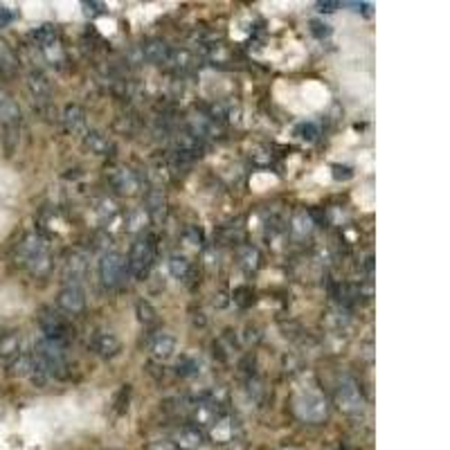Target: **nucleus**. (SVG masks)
<instances>
[{
	"mask_svg": "<svg viewBox=\"0 0 450 450\" xmlns=\"http://www.w3.org/2000/svg\"><path fill=\"white\" fill-rule=\"evenodd\" d=\"M27 90H30V95L34 97L36 102H43L52 93L50 79H47L41 70H32L30 75H27Z\"/></svg>",
	"mask_w": 450,
	"mask_h": 450,
	"instance_id": "nucleus-18",
	"label": "nucleus"
},
{
	"mask_svg": "<svg viewBox=\"0 0 450 450\" xmlns=\"http://www.w3.org/2000/svg\"><path fill=\"white\" fill-rule=\"evenodd\" d=\"M331 169H333V178H335V180H347V178H351V176H354V171H351L349 167H342V165H333Z\"/></svg>",
	"mask_w": 450,
	"mask_h": 450,
	"instance_id": "nucleus-34",
	"label": "nucleus"
},
{
	"mask_svg": "<svg viewBox=\"0 0 450 450\" xmlns=\"http://www.w3.org/2000/svg\"><path fill=\"white\" fill-rule=\"evenodd\" d=\"M10 19H12V16L7 14V10H0V25H5V23L10 21Z\"/></svg>",
	"mask_w": 450,
	"mask_h": 450,
	"instance_id": "nucleus-36",
	"label": "nucleus"
},
{
	"mask_svg": "<svg viewBox=\"0 0 450 450\" xmlns=\"http://www.w3.org/2000/svg\"><path fill=\"white\" fill-rule=\"evenodd\" d=\"M135 315H137V320H140L142 324H146V326L158 322V311H155L146 300H140L135 304Z\"/></svg>",
	"mask_w": 450,
	"mask_h": 450,
	"instance_id": "nucleus-28",
	"label": "nucleus"
},
{
	"mask_svg": "<svg viewBox=\"0 0 450 450\" xmlns=\"http://www.w3.org/2000/svg\"><path fill=\"white\" fill-rule=\"evenodd\" d=\"M167 63L174 65L176 70L185 72V70L194 68L196 59H194V54H192L190 50H171V52H169V59H167Z\"/></svg>",
	"mask_w": 450,
	"mask_h": 450,
	"instance_id": "nucleus-24",
	"label": "nucleus"
},
{
	"mask_svg": "<svg viewBox=\"0 0 450 450\" xmlns=\"http://www.w3.org/2000/svg\"><path fill=\"white\" fill-rule=\"evenodd\" d=\"M151 354L153 358L158 360H169L171 356L176 354V338L171 333H158L155 338L151 340Z\"/></svg>",
	"mask_w": 450,
	"mask_h": 450,
	"instance_id": "nucleus-20",
	"label": "nucleus"
},
{
	"mask_svg": "<svg viewBox=\"0 0 450 450\" xmlns=\"http://www.w3.org/2000/svg\"><path fill=\"white\" fill-rule=\"evenodd\" d=\"M30 38L34 41L36 47H41L43 52H47V50H52V47H56V41H59V32H56V27L50 25V23H45V25H38L36 30H32Z\"/></svg>",
	"mask_w": 450,
	"mask_h": 450,
	"instance_id": "nucleus-19",
	"label": "nucleus"
},
{
	"mask_svg": "<svg viewBox=\"0 0 450 450\" xmlns=\"http://www.w3.org/2000/svg\"><path fill=\"white\" fill-rule=\"evenodd\" d=\"M169 52H171V47L167 45V41H162V38H149V41H144L140 47V56L146 63H167Z\"/></svg>",
	"mask_w": 450,
	"mask_h": 450,
	"instance_id": "nucleus-14",
	"label": "nucleus"
},
{
	"mask_svg": "<svg viewBox=\"0 0 450 450\" xmlns=\"http://www.w3.org/2000/svg\"><path fill=\"white\" fill-rule=\"evenodd\" d=\"M126 232H140L146 227V223H149V214L140 207V210H131L128 214H126Z\"/></svg>",
	"mask_w": 450,
	"mask_h": 450,
	"instance_id": "nucleus-25",
	"label": "nucleus"
},
{
	"mask_svg": "<svg viewBox=\"0 0 450 450\" xmlns=\"http://www.w3.org/2000/svg\"><path fill=\"white\" fill-rule=\"evenodd\" d=\"M199 360L192 358V356H183L178 360V374L180 376H194V374H199Z\"/></svg>",
	"mask_w": 450,
	"mask_h": 450,
	"instance_id": "nucleus-31",
	"label": "nucleus"
},
{
	"mask_svg": "<svg viewBox=\"0 0 450 450\" xmlns=\"http://www.w3.org/2000/svg\"><path fill=\"white\" fill-rule=\"evenodd\" d=\"M65 347L68 345H63V342H59V340L45 338V335H41V338L36 340L32 354L43 363L47 374H50V379H61L63 370L68 367V363H65Z\"/></svg>",
	"mask_w": 450,
	"mask_h": 450,
	"instance_id": "nucleus-2",
	"label": "nucleus"
},
{
	"mask_svg": "<svg viewBox=\"0 0 450 450\" xmlns=\"http://www.w3.org/2000/svg\"><path fill=\"white\" fill-rule=\"evenodd\" d=\"M38 326H41V331H43L45 338L59 340V342H63V345H68V340L75 338L72 324L68 322V317L59 313V311L45 308L43 313L38 315Z\"/></svg>",
	"mask_w": 450,
	"mask_h": 450,
	"instance_id": "nucleus-6",
	"label": "nucleus"
},
{
	"mask_svg": "<svg viewBox=\"0 0 450 450\" xmlns=\"http://www.w3.org/2000/svg\"><path fill=\"white\" fill-rule=\"evenodd\" d=\"M21 117H23L21 106L16 104L12 95H7L0 90V124H3L5 128H14V126L21 124Z\"/></svg>",
	"mask_w": 450,
	"mask_h": 450,
	"instance_id": "nucleus-15",
	"label": "nucleus"
},
{
	"mask_svg": "<svg viewBox=\"0 0 450 450\" xmlns=\"http://www.w3.org/2000/svg\"><path fill=\"white\" fill-rule=\"evenodd\" d=\"M335 7H340V5H338V3H329V0H326V3H317V10H320V12H326V14L335 12Z\"/></svg>",
	"mask_w": 450,
	"mask_h": 450,
	"instance_id": "nucleus-35",
	"label": "nucleus"
},
{
	"mask_svg": "<svg viewBox=\"0 0 450 450\" xmlns=\"http://www.w3.org/2000/svg\"><path fill=\"white\" fill-rule=\"evenodd\" d=\"M61 120H63L65 131L72 133V135H84L86 131H88L86 128V111L81 109L79 104H68V106H65Z\"/></svg>",
	"mask_w": 450,
	"mask_h": 450,
	"instance_id": "nucleus-13",
	"label": "nucleus"
},
{
	"mask_svg": "<svg viewBox=\"0 0 450 450\" xmlns=\"http://www.w3.org/2000/svg\"><path fill=\"white\" fill-rule=\"evenodd\" d=\"M335 405L340 412H345L347 416H358L365 410V398L360 394V387L354 379H342L335 387Z\"/></svg>",
	"mask_w": 450,
	"mask_h": 450,
	"instance_id": "nucleus-4",
	"label": "nucleus"
},
{
	"mask_svg": "<svg viewBox=\"0 0 450 450\" xmlns=\"http://www.w3.org/2000/svg\"><path fill=\"white\" fill-rule=\"evenodd\" d=\"M291 230H293V234H297V236L311 234V230H313V218H311V214H306V212H297V214L293 216Z\"/></svg>",
	"mask_w": 450,
	"mask_h": 450,
	"instance_id": "nucleus-26",
	"label": "nucleus"
},
{
	"mask_svg": "<svg viewBox=\"0 0 450 450\" xmlns=\"http://www.w3.org/2000/svg\"><path fill=\"white\" fill-rule=\"evenodd\" d=\"M153 259H155V248H153L151 239L135 241L133 245H131V252H128V259H126L128 273L133 275L135 280H144L153 266Z\"/></svg>",
	"mask_w": 450,
	"mask_h": 450,
	"instance_id": "nucleus-5",
	"label": "nucleus"
},
{
	"mask_svg": "<svg viewBox=\"0 0 450 450\" xmlns=\"http://www.w3.org/2000/svg\"><path fill=\"white\" fill-rule=\"evenodd\" d=\"M183 236H185V241H187V243H192V245H203V232L199 230V227H194V225L185 227Z\"/></svg>",
	"mask_w": 450,
	"mask_h": 450,
	"instance_id": "nucleus-32",
	"label": "nucleus"
},
{
	"mask_svg": "<svg viewBox=\"0 0 450 450\" xmlns=\"http://www.w3.org/2000/svg\"><path fill=\"white\" fill-rule=\"evenodd\" d=\"M56 306H59L61 313H68V315H79L84 313L86 308V293L81 286L75 284H68L56 293Z\"/></svg>",
	"mask_w": 450,
	"mask_h": 450,
	"instance_id": "nucleus-8",
	"label": "nucleus"
},
{
	"mask_svg": "<svg viewBox=\"0 0 450 450\" xmlns=\"http://www.w3.org/2000/svg\"><path fill=\"white\" fill-rule=\"evenodd\" d=\"M210 437L218 441V444H227L232 437H234V425H232V419L225 414H221L218 419L210 425Z\"/></svg>",
	"mask_w": 450,
	"mask_h": 450,
	"instance_id": "nucleus-21",
	"label": "nucleus"
},
{
	"mask_svg": "<svg viewBox=\"0 0 450 450\" xmlns=\"http://www.w3.org/2000/svg\"><path fill=\"white\" fill-rule=\"evenodd\" d=\"M311 34H313L315 38H324V36L331 34V27L322 21H311Z\"/></svg>",
	"mask_w": 450,
	"mask_h": 450,
	"instance_id": "nucleus-33",
	"label": "nucleus"
},
{
	"mask_svg": "<svg viewBox=\"0 0 450 450\" xmlns=\"http://www.w3.org/2000/svg\"><path fill=\"white\" fill-rule=\"evenodd\" d=\"M90 347H93V351L100 358L111 360V358L120 356L122 342H120V338L113 331H95L93 338H90Z\"/></svg>",
	"mask_w": 450,
	"mask_h": 450,
	"instance_id": "nucleus-10",
	"label": "nucleus"
},
{
	"mask_svg": "<svg viewBox=\"0 0 450 450\" xmlns=\"http://www.w3.org/2000/svg\"><path fill=\"white\" fill-rule=\"evenodd\" d=\"M169 273L176 277V280H187L190 277V273H192V264L187 261L185 257H178V255H174L169 259Z\"/></svg>",
	"mask_w": 450,
	"mask_h": 450,
	"instance_id": "nucleus-27",
	"label": "nucleus"
},
{
	"mask_svg": "<svg viewBox=\"0 0 450 450\" xmlns=\"http://www.w3.org/2000/svg\"><path fill=\"white\" fill-rule=\"evenodd\" d=\"M297 137L300 140H304V142H315L317 140V135H320V128H317L313 122H304V124H300L297 126Z\"/></svg>",
	"mask_w": 450,
	"mask_h": 450,
	"instance_id": "nucleus-30",
	"label": "nucleus"
},
{
	"mask_svg": "<svg viewBox=\"0 0 450 450\" xmlns=\"http://www.w3.org/2000/svg\"><path fill=\"white\" fill-rule=\"evenodd\" d=\"M149 216H155V218H162L167 212V201H165V194L160 190H151L149 194L144 196V207H142Z\"/></svg>",
	"mask_w": 450,
	"mask_h": 450,
	"instance_id": "nucleus-22",
	"label": "nucleus"
},
{
	"mask_svg": "<svg viewBox=\"0 0 450 450\" xmlns=\"http://www.w3.org/2000/svg\"><path fill=\"white\" fill-rule=\"evenodd\" d=\"M88 275V257L84 252H68V257L63 261V277L68 280V284L79 286L86 280Z\"/></svg>",
	"mask_w": 450,
	"mask_h": 450,
	"instance_id": "nucleus-11",
	"label": "nucleus"
},
{
	"mask_svg": "<svg viewBox=\"0 0 450 450\" xmlns=\"http://www.w3.org/2000/svg\"><path fill=\"white\" fill-rule=\"evenodd\" d=\"M84 146H86V151H90L93 155H100V158H104V155H111L113 153V142L106 137L102 131H86L84 133Z\"/></svg>",
	"mask_w": 450,
	"mask_h": 450,
	"instance_id": "nucleus-17",
	"label": "nucleus"
},
{
	"mask_svg": "<svg viewBox=\"0 0 450 450\" xmlns=\"http://www.w3.org/2000/svg\"><path fill=\"white\" fill-rule=\"evenodd\" d=\"M236 259H239V266L245 268L250 273V270H257L259 268V250L252 248V245H239L236 248Z\"/></svg>",
	"mask_w": 450,
	"mask_h": 450,
	"instance_id": "nucleus-23",
	"label": "nucleus"
},
{
	"mask_svg": "<svg viewBox=\"0 0 450 450\" xmlns=\"http://www.w3.org/2000/svg\"><path fill=\"white\" fill-rule=\"evenodd\" d=\"M16 261L36 280L47 277L52 270V255L50 248H47V241L36 232L23 236L21 243L16 245Z\"/></svg>",
	"mask_w": 450,
	"mask_h": 450,
	"instance_id": "nucleus-1",
	"label": "nucleus"
},
{
	"mask_svg": "<svg viewBox=\"0 0 450 450\" xmlns=\"http://www.w3.org/2000/svg\"><path fill=\"white\" fill-rule=\"evenodd\" d=\"M293 412L304 423H322L329 416V405H326V398L315 392H302L293 398Z\"/></svg>",
	"mask_w": 450,
	"mask_h": 450,
	"instance_id": "nucleus-3",
	"label": "nucleus"
},
{
	"mask_svg": "<svg viewBox=\"0 0 450 450\" xmlns=\"http://www.w3.org/2000/svg\"><path fill=\"white\" fill-rule=\"evenodd\" d=\"M100 280L106 289H117L126 277V259L120 252H109L100 261Z\"/></svg>",
	"mask_w": 450,
	"mask_h": 450,
	"instance_id": "nucleus-7",
	"label": "nucleus"
},
{
	"mask_svg": "<svg viewBox=\"0 0 450 450\" xmlns=\"http://www.w3.org/2000/svg\"><path fill=\"white\" fill-rule=\"evenodd\" d=\"M23 354V338L19 331L0 333V365L10 367Z\"/></svg>",
	"mask_w": 450,
	"mask_h": 450,
	"instance_id": "nucleus-12",
	"label": "nucleus"
},
{
	"mask_svg": "<svg viewBox=\"0 0 450 450\" xmlns=\"http://www.w3.org/2000/svg\"><path fill=\"white\" fill-rule=\"evenodd\" d=\"M30 372H32V354H21L10 365L12 376H30Z\"/></svg>",
	"mask_w": 450,
	"mask_h": 450,
	"instance_id": "nucleus-29",
	"label": "nucleus"
},
{
	"mask_svg": "<svg viewBox=\"0 0 450 450\" xmlns=\"http://www.w3.org/2000/svg\"><path fill=\"white\" fill-rule=\"evenodd\" d=\"M205 441V435L199 425H183L178 432H176V448L178 450H199Z\"/></svg>",
	"mask_w": 450,
	"mask_h": 450,
	"instance_id": "nucleus-16",
	"label": "nucleus"
},
{
	"mask_svg": "<svg viewBox=\"0 0 450 450\" xmlns=\"http://www.w3.org/2000/svg\"><path fill=\"white\" fill-rule=\"evenodd\" d=\"M109 183H111L113 190L122 196H135L137 192H140V178H137L135 171H131L126 167L111 169Z\"/></svg>",
	"mask_w": 450,
	"mask_h": 450,
	"instance_id": "nucleus-9",
	"label": "nucleus"
}]
</instances>
